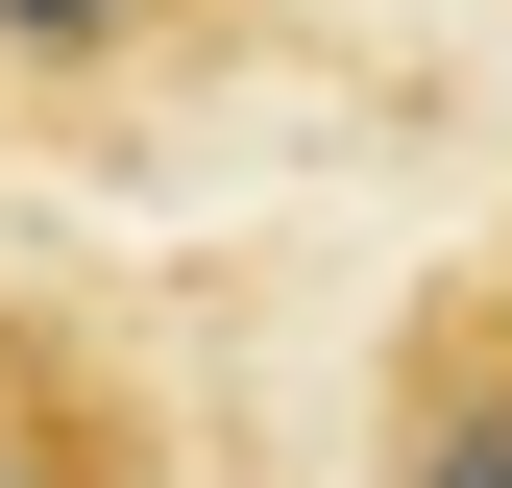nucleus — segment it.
I'll return each mask as SVG.
<instances>
[{"label": "nucleus", "instance_id": "f257e3e1", "mask_svg": "<svg viewBox=\"0 0 512 488\" xmlns=\"http://www.w3.org/2000/svg\"><path fill=\"white\" fill-rule=\"evenodd\" d=\"M366 488H512V244L366 342Z\"/></svg>", "mask_w": 512, "mask_h": 488}, {"label": "nucleus", "instance_id": "f03ea898", "mask_svg": "<svg viewBox=\"0 0 512 488\" xmlns=\"http://www.w3.org/2000/svg\"><path fill=\"white\" fill-rule=\"evenodd\" d=\"M0 488H171V391L98 293H0Z\"/></svg>", "mask_w": 512, "mask_h": 488}, {"label": "nucleus", "instance_id": "7ed1b4c3", "mask_svg": "<svg viewBox=\"0 0 512 488\" xmlns=\"http://www.w3.org/2000/svg\"><path fill=\"white\" fill-rule=\"evenodd\" d=\"M171 25H196V0H0L25 74H122V49H171Z\"/></svg>", "mask_w": 512, "mask_h": 488}]
</instances>
